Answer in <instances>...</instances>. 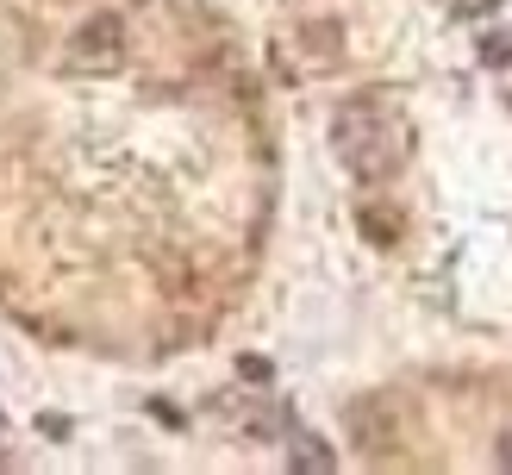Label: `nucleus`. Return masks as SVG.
I'll return each mask as SVG.
<instances>
[{
	"mask_svg": "<svg viewBox=\"0 0 512 475\" xmlns=\"http://www.w3.org/2000/svg\"><path fill=\"white\" fill-rule=\"evenodd\" d=\"M294 469H331V450L319 438H300L294 444Z\"/></svg>",
	"mask_w": 512,
	"mask_h": 475,
	"instance_id": "obj_1",
	"label": "nucleus"
},
{
	"mask_svg": "<svg viewBox=\"0 0 512 475\" xmlns=\"http://www.w3.org/2000/svg\"><path fill=\"white\" fill-rule=\"evenodd\" d=\"M463 13H488V7H500V0H456Z\"/></svg>",
	"mask_w": 512,
	"mask_h": 475,
	"instance_id": "obj_2",
	"label": "nucleus"
},
{
	"mask_svg": "<svg viewBox=\"0 0 512 475\" xmlns=\"http://www.w3.org/2000/svg\"><path fill=\"white\" fill-rule=\"evenodd\" d=\"M500 463H512V438H500Z\"/></svg>",
	"mask_w": 512,
	"mask_h": 475,
	"instance_id": "obj_3",
	"label": "nucleus"
}]
</instances>
